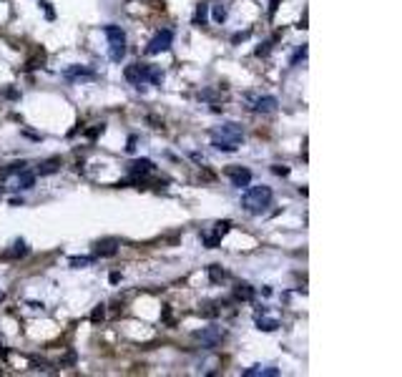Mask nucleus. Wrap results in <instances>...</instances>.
Returning <instances> with one entry per match:
<instances>
[{
    "label": "nucleus",
    "mask_w": 402,
    "mask_h": 377,
    "mask_svg": "<svg viewBox=\"0 0 402 377\" xmlns=\"http://www.w3.org/2000/svg\"><path fill=\"white\" fill-rule=\"evenodd\" d=\"M244 141V131H241V126L239 123H221L216 126V129H211V146L216 151H236Z\"/></svg>",
    "instance_id": "nucleus-1"
},
{
    "label": "nucleus",
    "mask_w": 402,
    "mask_h": 377,
    "mask_svg": "<svg viewBox=\"0 0 402 377\" xmlns=\"http://www.w3.org/2000/svg\"><path fill=\"white\" fill-rule=\"evenodd\" d=\"M272 199H274V194H272L269 186H264V184L261 186H246V191L241 196V206L249 214H261V211H266V206H272Z\"/></svg>",
    "instance_id": "nucleus-2"
},
{
    "label": "nucleus",
    "mask_w": 402,
    "mask_h": 377,
    "mask_svg": "<svg viewBox=\"0 0 402 377\" xmlns=\"http://www.w3.org/2000/svg\"><path fill=\"white\" fill-rule=\"evenodd\" d=\"M221 337H224V330H221V327H216V325H214V327H204V330L194 332V340H199L204 350H214V347L221 342Z\"/></svg>",
    "instance_id": "nucleus-3"
},
{
    "label": "nucleus",
    "mask_w": 402,
    "mask_h": 377,
    "mask_svg": "<svg viewBox=\"0 0 402 377\" xmlns=\"http://www.w3.org/2000/svg\"><path fill=\"white\" fill-rule=\"evenodd\" d=\"M149 68L151 66H146V63H131V66H126L123 76H126L128 83H133L136 88H141L144 83H149Z\"/></svg>",
    "instance_id": "nucleus-4"
},
{
    "label": "nucleus",
    "mask_w": 402,
    "mask_h": 377,
    "mask_svg": "<svg viewBox=\"0 0 402 377\" xmlns=\"http://www.w3.org/2000/svg\"><path fill=\"white\" fill-rule=\"evenodd\" d=\"M171 43H174V30H171V28H164V30H159V33L151 38V43L146 45V53H149V55L164 53V50L171 48Z\"/></svg>",
    "instance_id": "nucleus-5"
},
{
    "label": "nucleus",
    "mask_w": 402,
    "mask_h": 377,
    "mask_svg": "<svg viewBox=\"0 0 402 377\" xmlns=\"http://www.w3.org/2000/svg\"><path fill=\"white\" fill-rule=\"evenodd\" d=\"M118 246H121V241H118V239H103V241H96V246H93V257H116V254H118Z\"/></svg>",
    "instance_id": "nucleus-6"
},
{
    "label": "nucleus",
    "mask_w": 402,
    "mask_h": 377,
    "mask_svg": "<svg viewBox=\"0 0 402 377\" xmlns=\"http://www.w3.org/2000/svg\"><path fill=\"white\" fill-rule=\"evenodd\" d=\"M229 179H231V186L246 188L251 184V171L244 169V166H234V169H229Z\"/></svg>",
    "instance_id": "nucleus-7"
},
{
    "label": "nucleus",
    "mask_w": 402,
    "mask_h": 377,
    "mask_svg": "<svg viewBox=\"0 0 402 377\" xmlns=\"http://www.w3.org/2000/svg\"><path fill=\"white\" fill-rule=\"evenodd\" d=\"M156 166H154V161L151 159H136V161H131L128 164V174L136 179V176H146V174H151Z\"/></svg>",
    "instance_id": "nucleus-8"
},
{
    "label": "nucleus",
    "mask_w": 402,
    "mask_h": 377,
    "mask_svg": "<svg viewBox=\"0 0 402 377\" xmlns=\"http://www.w3.org/2000/svg\"><path fill=\"white\" fill-rule=\"evenodd\" d=\"M96 73L86 66H71V68H65L63 71V78L65 81H78V78H93Z\"/></svg>",
    "instance_id": "nucleus-9"
},
{
    "label": "nucleus",
    "mask_w": 402,
    "mask_h": 377,
    "mask_svg": "<svg viewBox=\"0 0 402 377\" xmlns=\"http://www.w3.org/2000/svg\"><path fill=\"white\" fill-rule=\"evenodd\" d=\"M277 106H279V101L274 96H259L254 101V111H259V113H272V111H277Z\"/></svg>",
    "instance_id": "nucleus-10"
},
{
    "label": "nucleus",
    "mask_w": 402,
    "mask_h": 377,
    "mask_svg": "<svg viewBox=\"0 0 402 377\" xmlns=\"http://www.w3.org/2000/svg\"><path fill=\"white\" fill-rule=\"evenodd\" d=\"M244 377H277L279 375V367H261V365H254L249 370L241 372Z\"/></svg>",
    "instance_id": "nucleus-11"
},
{
    "label": "nucleus",
    "mask_w": 402,
    "mask_h": 377,
    "mask_svg": "<svg viewBox=\"0 0 402 377\" xmlns=\"http://www.w3.org/2000/svg\"><path fill=\"white\" fill-rule=\"evenodd\" d=\"M35 186V174L33 171H18V181H15V188H23V191H25V188H33Z\"/></svg>",
    "instance_id": "nucleus-12"
},
{
    "label": "nucleus",
    "mask_w": 402,
    "mask_h": 377,
    "mask_svg": "<svg viewBox=\"0 0 402 377\" xmlns=\"http://www.w3.org/2000/svg\"><path fill=\"white\" fill-rule=\"evenodd\" d=\"M254 287L251 284H246V282H241V284H236V289H234V297L236 299H241V302H251L254 299Z\"/></svg>",
    "instance_id": "nucleus-13"
},
{
    "label": "nucleus",
    "mask_w": 402,
    "mask_h": 377,
    "mask_svg": "<svg viewBox=\"0 0 402 377\" xmlns=\"http://www.w3.org/2000/svg\"><path fill=\"white\" fill-rule=\"evenodd\" d=\"M103 33H106L108 43H126V33H123L118 25H106V28H103Z\"/></svg>",
    "instance_id": "nucleus-14"
},
{
    "label": "nucleus",
    "mask_w": 402,
    "mask_h": 377,
    "mask_svg": "<svg viewBox=\"0 0 402 377\" xmlns=\"http://www.w3.org/2000/svg\"><path fill=\"white\" fill-rule=\"evenodd\" d=\"M58 169H60V159H45V161H40L38 174H40V176H50V174H55Z\"/></svg>",
    "instance_id": "nucleus-15"
},
{
    "label": "nucleus",
    "mask_w": 402,
    "mask_h": 377,
    "mask_svg": "<svg viewBox=\"0 0 402 377\" xmlns=\"http://www.w3.org/2000/svg\"><path fill=\"white\" fill-rule=\"evenodd\" d=\"M206 18H209V5H206V3H199V5H196V13H194V18H191V23L201 28V25L206 23Z\"/></svg>",
    "instance_id": "nucleus-16"
},
{
    "label": "nucleus",
    "mask_w": 402,
    "mask_h": 377,
    "mask_svg": "<svg viewBox=\"0 0 402 377\" xmlns=\"http://www.w3.org/2000/svg\"><path fill=\"white\" fill-rule=\"evenodd\" d=\"M256 327L264 330V332H274L279 327V320H274V317H256Z\"/></svg>",
    "instance_id": "nucleus-17"
},
{
    "label": "nucleus",
    "mask_w": 402,
    "mask_h": 377,
    "mask_svg": "<svg viewBox=\"0 0 402 377\" xmlns=\"http://www.w3.org/2000/svg\"><path fill=\"white\" fill-rule=\"evenodd\" d=\"M126 55V43H111V50H108V58L113 63H121Z\"/></svg>",
    "instance_id": "nucleus-18"
},
{
    "label": "nucleus",
    "mask_w": 402,
    "mask_h": 377,
    "mask_svg": "<svg viewBox=\"0 0 402 377\" xmlns=\"http://www.w3.org/2000/svg\"><path fill=\"white\" fill-rule=\"evenodd\" d=\"M224 277H226V272H224L219 264H211V267H209V279H211V284L224 282Z\"/></svg>",
    "instance_id": "nucleus-19"
},
{
    "label": "nucleus",
    "mask_w": 402,
    "mask_h": 377,
    "mask_svg": "<svg viewBox=\"0 0 402 377\" xmlns=\"http://www.w3.org/2000/svg\"><path fill=\"white\" fill-rule=\"evenodd\" d=\"M149 83H151V86H161V83H164V71L156 68V66H151V68H149Z\"/></svg>",
    "instance_id": "nucleus-20"
},
{
    "label": "nucleus",
    "mask_w": 402,
    "mask_h": 377,
    "mask_svg": "<svg viewBox=\"0 0 402 377\" xmlns=\"http://www.w3.org/2000/svg\"><path fill=\"white\" fill-rule=\"evenodd\" d=\"M25 254H28V244L23 239H18L13 244V249H10V257H25Z\"/></svg>",
    "instance_id": "nucleus-21"
},
{
    "label": "nucleus",
    "mask_w": 402,
    "mask_h": 377,
    "mask_svg": "<svg viewBox=\"0 0 402 377\" xmlns=\"http://www.w3.org/2000/svg\"><path fill=\"white\" fill-rule=\"evenodd\" d=\"M269 50H272V40H264V43H259L254 48V55L256 58H266V55H269Z\"/></svg>",
    "instance_id": "nucleus-22"
},
{
    "label": "nucleus",
    "mask_w": 402,
    "mask_h": 377,
    "mask_svg": "<svg viewBox=\"0 0 402 377\" xmlns=\"http://www.w3.org/2000/svg\"><path fill=\"white\" fill-rule=\"evenodd\" d=\"M93 262H96V257H71V267H76V269L88 267V264H93Z\"/></svg>",
    "instance_id": "nucleus-23"
},
{
    "label": "nucleus",
    "mask_w": 402,
    "mask_h": 377,
    "mask_svg": "<svg viewBox=\"0 0 402 377\" xmlns=\"http://www.w3.org/2000/svg\"><path fill=\"white\" fill-rule=\"evenodd\" d=\"M103 317H106V307H103V304H98V307L91 312V322H93V325H98V322H103Z\"/></svg>",
    "instance_id": "nucleus-24"
},
{
    "label": "nucleus",
    "mask_w": 402,
    "mask_h": 377,
    "mask_svg": "<svg viewBox=\"0 0 402 377\" xmlns=\"http://www.w3.org/2000/svg\"><path fill=\"white\" fill-rule=\"evenodd\" d=\"M214 20H216V23H224V20H226V5H224V3H216V5H214Z\"/></svg>",
    "instance_id": "nucleus-25"
},
{
    "label": "nucleus",
    "mask_w": 402,
    "mask_h": 377,
    "mask_svg": "<svg viewBox=\"0 0 402 377\" xmlns=\"http://www.w3.org/2000/svg\"><path fill=\"white\" fill-rule=\"evenodd\" d=\"M229 229H231V221H229V219H224V221H216V226H214V234H216V236H224V234H226Z\"/></svg>",
    "instance_id": "nucleus-26"
},
{
    "label": "nucleus",
    "mask_w": 402,
    "mask_h": 377,
    "mask_svg": "<svg viewBox=\"0 0 402 377\" xmlns=\"http://www.w3.org/2000/svg\"><path fill=\"white\" fill-rule=\"evenodd\" d=\"M219 241H221V236H216V234H204V244H206L209 249H216Z\"/></svg>",
    "instance_id": "nucleus-27"
},
{
    "label": "nucleus",
    "mask_w": 402,
    "mask_h": 377,
    "mask_svg": "<svg viewBox=\"0 0 402 377\" xmlns=\"http://www.w3.org/2000/svg\"><path fill=\"white\" fill-rule=\"evenodd\" d=\"M199 314H204V317H216L219 309L214 304H204V309H199Z\"/></svg>",
    "instance_id": "nucleus-28"
},
{
    "label": "nucleus",
    "mask_w": 402,
    "mask_h": 377,
    "mask_svg": "<svg viewBox=\"0 0 402 377\" xmlns=\"http://www.w3.org/2000/svg\"><path fill=\"white\" fill-rule=\"evenodd\" d=\"M38 5H40V8L45 10V18H48V20H53V18H55V10L50 8V3H48V0H40Z\"/></svg>",
    "instance_id": "nucleus-29"
},
{
    "label": "nucleus",
    "mask_w": 402,
    "mask_h": 377,
    "mask_svg": "<svg viewBox=\"0 0 402 377\" xmlns=\"http://www.w3.org/2000/svg\"><path fill=\"white\" fill-rule=\"evenodd\" d=\"M98 134H103V123H96L93 129H88V131H86V139H96Z\"/></svg>",
    "instance_id": "nucleus-30"
},
{
    "label": "nucleus",
    "mask_w": 402,
    "mask_h": 377,
    "mask_svg": "<svg viewBox=\"0 0 402 377\" xmlns=\"http://www.w3.org/2000/svg\"><path fill=\"white\" fill-rule=\"evenodd\" d=\"M249 35H251V30H241V33H234V35H231V43L236 45V43H241V40H246Z\"/></svg>",
    "instance_id": "nucleus-31"
},
{
    "label": "nucleus",
    "mask_w": 402,
    "mask_h": 377,
    "mask_svg": "<svg viewBox=\"0 0 402 377\" xmlns=\"http://www.w3.org/2000/svg\"><path fill=\"white\" fill-rule=\"evenodd\" d=\"M304 58H307V45H302V48L297 50V55L292 58V66H297V63H299V60H304Z\"/></svg>",
    "instance_id": "nucleus-32"
},
{
    "label": "nucleus",
    "mask_w": 402,
    "mask_h": 377,
    "mask_svg": "<svg viewBox=\"0 0 402 377\" xmlns=\"http://www.w3.org/2000/svg\"><path fill=\"white\" fill-rule=\"evenodd\" d=\"M25 169V161H20V164H10L8 169H5V174H18V171H23Z\"/></svg>",
    "instance_id": "nucleus-33"
},
{
    "label": "nucleus",
    "mask_w": 402,
    "mask_h": 377,
    "mask_svg": "<svg viewBox=\"0 0 402 377\" xmlns=\"http://www.w3.org/2000/svg\"><path fill=\"white\" fill-rule=\"evenodd\" d=\"M272 171H274L277 176H289V169H287V166H279V164H274Z\"/></svg>",
    "instance_id": "nucleus-34"
},
{
    "label": "nucleus",
    "mask_w": 402,
    "mask_h": 377,
    "mask_svg": "<svg viewBox=\"0 0 402 377\" xmlns=\"http://www.w3.org/2000/svg\"><path fill=\"white\" fill-rule=\"evenodd\" d=\"M136 141H139L136 136H128V144H126V151H128V154L136 151Z\"/></svg>",
    "instance_id": "nucleus-35"
},
{
    "label": "nucleus",
    "mask_w": 402,
    "mask_h": 377,
    "mask_svg": "<svg viewBox=\"0 0 402 377\" xmlns=\"http://www.w3.org/2000/svg\"><path fill=\"white\" fill-rule=\"evenodd\" d=\"M3 96H5V98H20V93H18L15 88H5V91H3Z\"/></svg>",
    "instance_id": "nucleus-36"
},
{
    "label": "nucleus",
    "mask_w": 402,
    "mask_h": 377,
    "mask_svg": "<svg viewBox=\"0 0 402 377\" xmlns=\"http://www.w3.org/2000/svg\"><path fill=\"white\" fill-rule=\"evenodd\" d=\"M277 8H279V0H269V18H274Z\"/></svg>",
    "instance_id": "nucleus-37"
},
{
    "label": "nucleus",
    "mask_w": 402,
    "mask_h": 377,
    "mask_svg": "<svg viewBox=\"0 0 402 377\" xmlns=\"http://www.w3.org/2000/svg\"><path fill=\"white\" fill-rule=\"evenodd\" d=\"M108 279H111V284H118V282H121V272H111Z\"/></svg>",
    "instance_id": "nucleus-38"
},
{
    "label": "nucleus",
    "mask_w": 402,
    "mask_h": 377,
    "mask_svg": "<svg viewBox=\"0 0 402 377\" xmlns=\"http://www.w3.org/2000/svg\"><path fill=\"white\" fill-rule=\"evenodd\" d=\"M0 302H5V292H0Z\"/></svg>",
    "instance_id": "nucleus-39"
}]
</instances>
